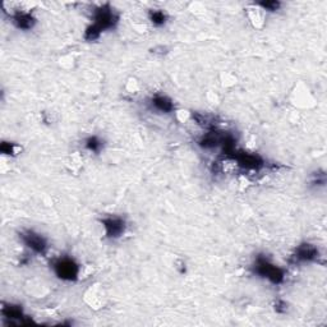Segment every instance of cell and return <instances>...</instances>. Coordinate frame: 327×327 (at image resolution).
Masks as SVG:
<instances>
[{"mask_svg":"<svg viewBox=\"0 0 327 327\" xmlns=\"http://www.w3.org/2000/svg\"><path fill=\"white\" fill-rule=\"evenodd\" d=\"M104 226L106 229V234L110 238H117V236L122 235L124 231V221L119 217H109L104 220Z\"/></svg>","mask_w":327,"mask_h":327,"instance_id":"obj_5","label":"cell"},{"mask_svg":"<svg viewBox=\"0 0 327 327\" xmlns=\"http://www.w3.org/2000/svg\"><path fill=\"white\" fill-rule=\"evenodd\" d=\"M152 105L156 107V109L164 113L172 112L173 107H174L173 106V102L165 96H156L155 99H152Z\"/></svg>","mask_w":327,"mask_h":327,"instance_id":"obj_8","label":"cell"},{"mask_svg":"<svg viewBox=\"0 0 327 327\" xmlns=\"http://www.w3.org/2000/svg\"><path fill=\"white\" fill-rule=\"evenodd\" d=\"M118 22V17L115 16L114 12L112 11L110 8H104L99 9L95 14V23L92 26L96 27L100 32L104 31V30L112 29L114 27V24Z\"/></svg>","mask_w":327,"mask_h":327,"instance_id":"obj_2","label":"cell"},{"mask_svg":"<svg viewBox=\"0 0 327 327\" xmlns=\"http://www.w3.org/2000/svg\"><path fill=\"white\" fill-rule=\"evenodd\" d=\"M150 17L152 23L156 24V26H161V24H164L165 23V21H167V16H165V13L161 11L151 12Z\"/></svg>","mask_w":327,"mask_h":327,"instance_id":"obj_9","label":"cell"},{"mask_svg":"<svg viewBox=\"0 0 327 327\" xmlns=\"http://www.w3.org/2000/svg\"><path fill=\"white\" fill-rule=\"evenodd\" d=\"M55 272L65 280H72L78 275V266L70 258H63L55 263Z\"/></svg>","mask_w":327,"mask_h":327,"instance_id":"obj_3","label":"cell"},{"mask_svg":"<svg viewBox=\"0 0 327 327\" xmlns=\"http://www.w3.org/2000/svg\"><path fill=\"white\" fill-rule=\"evenodd\" d=\"M87 148L91 151H94V152H97V151L100 150V147H101V142H100L99 140H97L96 137H91L87 140V143H86Z\"/></svg>","mask_w":327,"mask_h":327,"instance_id":"obj_10","label":"cell"},{"mask_svg":"<svg viewBox=\"0 0 327 327\" xmlns=\"http://www.w3.org/2000/svg\"><path fill=\"white\" fill-rule=\"evenodd\" d=\"M317 257H318V251H317L313 246H311V244H303V246H301V247L296 250L295 256H294V258H295L296 261H299V262L313 261L316 260Z\"/></svg>","mask_w":327,"mask_h":327,"instance_id":"obj_6","label":"cell"},{"mask_svg":"<svg viewBox=\"0 0 327 327\" xmlns=\"http://www.w3.org/2000/svg\"><path fill=\"white\" fill-rule=\"evenodd\" d=\"M256 272L258 275L263 276V278H267L268 280H271L272 283L278 284L281 283L284 279V274L283 271L280 270L279 267L274 266L272 263L268 262L265 257H258L257 262H256Z\"/></svg>","mask_w":327,"mask_h":327,"instance_id":"obj_1","label":"cell"},{"mask_svg":"<svg viewBox=\"0 0 327 327\" xmlns=\"http://www.w3.org/2000/svg\"><path fill=\"white\" fill-rule=\"evenodd\" d=\"M21 238L22 240L24 241V244L29 246L32 251H35V252L42 253L45 252V250H46L47 247L46 240H45L41 235L34 233V231H26V233H22Z\"/></svg>","mask_w":327,"mask_h":327,"instance_id":"obj_4","label":"cell"},{"mask_svg":"<svg viewBox=\"0 0 327 327\" xmlns=\"http://www.w3.org/2000/svg\"><path fill=\"white\" fill-rule=\"evenodd\" d=\"M261 6L267 11H276L280 7V4L278 2H266V3H261Z\"/></svg>","mask_w":327,"mask_h":327,"instance_id":"obj_11","label":"cell"},{"mask_svg":"<svg viewBox=\"0 0 327 327\" xmlns=\"http://www.w3.org/2000/svg\"><path fill=\"white\" fill-rule=\"evenodd\" d=\"M14 22H16V24L19 29L29 30L34 26L35 19L29 13H18L17 16H14Z\"/></svg>","mask_w":327,"mask_h":327,"instance_id":"obj_7","label":"cell"}]
</instances>
